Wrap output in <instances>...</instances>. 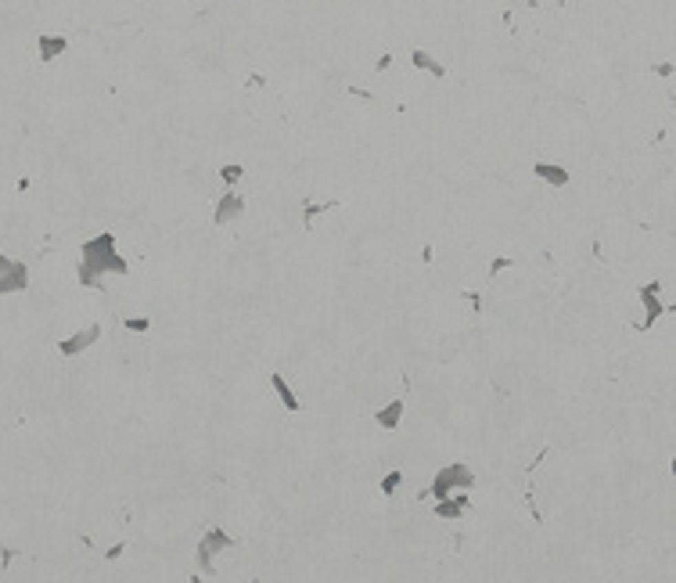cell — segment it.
<instances>
[{"mask_svg":"<svg viewBox=\"0 0 676 583\" xmlns=\"http://www.w3.org/2000/svg\"><path fill=\"white\" fill-rule=\"evenodd\" d=\"M94 339H98V328H90V332H83V335L76 339V342H65V346H61V353H76L80 346H87V342H94Z\"/></svg>","mask_w":676,"mask_h":583,"instance_id":"1","label":"cell"},{"mask_svg":"<svg viewBox=\"0 0 676 583\" xmlns=\"http://www.w3.org/2000/svg\"><path fill=\"white\" fill-rule=\"evenodd\" d=\"M644 303H648V324H651L658 317V310H662V306H658V299H655V285L644 288Z\"/></svg>","mask_w":676,"mask_h":583,"instance_id":"2","label":"cell"},{"mask_svg":"<svg viewBox=\"0 0 676 583\" xmlns=\"http://www.w3.org/2000/svg\"><path fill=\"white\" fill-rule=\"evenodd\" d=\"M234 209H241V198H234V195H230V198L223 202V206H219V213H216V220H219V224H227V216H230Z\"/></svg>","mask_w":676,"mask_h":583,"instance_id":"3","label":"cell"},{"mask_svg":"<svg viewBox=\"0 0 676 583\" xmlns=\"http://www.w3.org/2000/svg\"><path fill=\"white\" fill-rule=\"evenodd\" d=\"M540 177L554 180V184H565V180H569V173H565V169H550V166H540Z\"/></svg>","mask_w":676,"mask_h":583,"instance_id":"4","label":"cell"},{"mask_svg":"<svg viewBox=\"0 0 676 583\" xmlns=\"http://www.w3.org/2000/svg\"><path fill=\"white\" fill-rule=\"evenodd\" d=\"M396 486H400V471H392V476L385 479V494H392V490H396Z\"/></svg>","mask_w":676,"mask_h":583,"instance_id":"5","label":"cell"},{"mask_svg":"<svg viewBox=\"0 0 676 583\" xmlns=\"http://www.w3.org/2000/svg\"><path fill=\"white\" fill-rule=\"evenodd\" d=\"M673 471H676V461H673Z\"/></svg>","mask_w":676,"mask_h":583,"instance_id":"6","label":"cell"}]
</instances>
